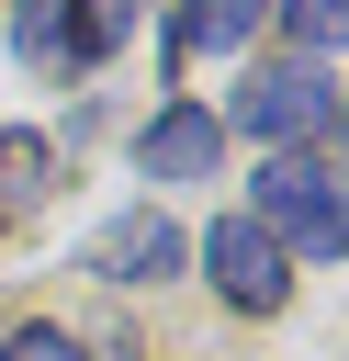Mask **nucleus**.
I'll use <instances>...</instances> for the list:
<instances>
[{
  "instance_id": "obj_11",
  "label": "nucleus",
  "mask_w": 349,
  "mask_h": 361,
  "mask_svg": "<svg viewBox=\"0 0 349 361\" xmlns=\"http://www.w3.org/2000/svg\"><path fill=\"white\" fill-rule=\"evenodd\" d=\"M23 56H56V0H23Z\"/></svg>"
},
{
  "instance_id": "obj_6",
  "label": "nucleus",
  "mask_w": 349,
  "mask_h": 361,
  "mask_svg": "<svg viewBox=\"0 0 349 361\" xmlns=\"http://www.w3.org/2000/svg\"><path fill=\"white\" fill-rule=\"evenodd\" d=\"M45 192H56V147L34 124H0V214H34Z\"/></svg>"
},
{
  "instance_id": "obj_8",
  "label": "nucleus",
  "mask_w": 349,
  "mask_h": 361,
  "mask_svg": "<svg viewBox=\"0 0 349 361\" xmlns=\"http://www.w3.org/2000/svg\"><path fill=\"white\" fill-rule=\"evenodd\" d=\"M135 23H146V0H68V56L101 68L113 45H135Z\"/></svg>"
},
{
  "instance_id": "obj_2",
  "label": "nucleus",
  "mask_w": 349,
  "mask_h": 361,
  "mask_svg": "<svg viewBox=\"0 0 349 361\" xmlns=\"http://www.w3.org/2000/svg\"><path fill=\"white\" fill-rule=\"evenodd\" d=\"M236 124H248L259 147H315V135L338 124V79H326V56L248 68V79H236Z\"/></svg>"
},
{
  "instance_id": "obj_5",
  "label": "nucleus",
  "mask_w": 349,
  "mask_h": 361,
  "mask_svg": "<svg viewBox=\"0 0 349 361\" xmlns=\"http://www.w3.org/2000/svg\"><path fill=\"white\" fill-rule=\"evenodd\" d=\"M135 158H146V180H214L225 124H214L203 102H158V113H146V135H135Z\"/></svg>"
},
{
  "instance_id": "obj_3",
  "label": "nucleus",
  "mask_w": 349,
  "mask_h": 361,
  "mask_svg": "<svg viewBox=\"0 0 349 361\" xmlns=\"http://www.w3.org/2000/svg\"><path fill=\"white\" fill-rule=\"evenodd\" d=\"M203 271H214V293L248 305V316H281V293H293V259H281V237H270L259 214H214V226H203Z\"/></svg>"
},
{
  "instance_id": "obj_1",
  "label": "nucleus",
  "mask_w": 349,
  "mask_h": 361,
  "mask_svg": "<svg viewBox=\"0 0 349 361\" xmlns=\"http://www.w3.org/2000/svg\"><path fill=\"white\" fill-rule=\"evenodd\" d=\"M248 214L281 237V259H349V192H338V169L304 158V147H281V158L259 169Z\"/></svg>"
},
{
  "instance_id": "obj_10",
  "label": "nucleus",
  "mask_w": 349,
  "mask_h": 361,
  "mask_svg": "<svg viewBox=\"0 0 349 361\" xmlns=\"http://www.w3.org/2000/svg\"><path fill=\"white\" fill-rule=\"evenodd\" d=\"M0 361H90V350H79L68 327H11V338H0Z\"/></svg>"
},
{
  "instance_id": "obj_4",
  "label": "nucleus",
  "mask_w": 349,
  "mask_h": 361,
  "mask_svg": "<svg viewBox=\"0 0 349 361\" xmlns=\"http://www.w3.org/2000/svg\"><path fill=\"white\" fill-rule=\"evenodd\" d=\"M180 259H191V237H180V226H169L158 203H135V214H113V226H101V237L79 248V271H101V282H169Z\"/></svg>"
},
{
  "instance_id": "obj_7",
  "label": "nucleus",
  "mask_w": 349,
  "mask_h": 361,
  "mask_svg": "<svg viewBox=\"0 0 349 361\" xmlns=\"http://www.w3.org/2000/svg\"><path fill=\"white\" fill-rule=\"evenodd\" d=\"M259 23H270V0H191L180 11V56H236Z\"/></svg>"
},
{
  "instance_id": "obj_9",
  "label": "nucleus",
  "mask_w": 349,
  "mask_h": 361,
  "mask_svg": "<svg viewBox=\"0 0 349 361\" xmlns=\"http://www.w3.org/2000/svg\"><path fill=\"white\" fill-rule=\"evenodd\" d=\"M270 11H281L293 56H338V34H349V0H270Z\"/></svg>"
}]
</instances>
